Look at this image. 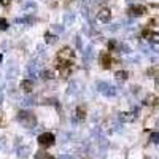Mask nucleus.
I'll list each match as a JSON object with an SVG mask.
<instances>
[{
  "mask_svg": "<svg viewBox=\"0 0 159 159\" xmlns=\"http://www.w3.org/2000/svg\"><path fill=\"white\" fill-rule=\"evenodd\" d=\"M18 119H19V123H22L24 126H27V127H32V126L37 123L35 115L30 113V111H24V110H21V111L18 113Z\"/></svg>",
  "mask_w": 159,
  "mask_h": 159,
  "instance_id": "obj_1",
  "label": "nucleus"
},
{
  "mask_svg": "<svg viewBox=\"0 0 159 159\" xmlns=\"http://www.w3.org/2000/svg\"><path fill=\"white\" fill-rule=\"evenodd\" d=\"M38 143H40V147L48 148L51 145H54V135H52L51 132H43V134L38 137Z\"/></svg>",
  "mask_w": 159,
  "mask_h": 159,
  "instance_id": "obj_2",
  "label": "nucleus"
},
{
  "mask_svg": "<svg viewBox=\"0 0 159 159\" xmlns=\"http://www.w3.org/2000/svg\"><path fill=\"white\" fill-rule=\"evenodd\" d=\"M147 13V8L143 5H130L129 7V15L130 16H143Z\"/></svg>",
  "mask_w": 159,
  "mask_h": 159,
  "instance_id": "obj_3",
  "label": "nucleus"
},
{
  "mask_svg": "<svg viewBox=\"0 0 159 159\" xmlns=\"http://www.w3.org/2000/svg\"><path fill=\"white\" fill-rule=\"evenodd\" d=\"M97 19L100 21V22H108L110 19H111V11L108 10V8H100L99 10V13H97Z\"/></svg>",
  "mask_w": 159,
  "mask_h": 159,
  "instance_id": "obj_4",
  "label": "nucleus"
},
{
  "mask_svg": "<svg viewBox=\"0 0 159 159\" xmlns=\"http://www.w3.org/2000/svg\"><path fill=\"white\" fill-rule=\"evenodd\" d=\"M142 35H143V38H147L148 42H151V43H159V34L157 32H153L150 29H145L142 32Z\"/></svg>",
  "mask_w": 159,
  "mask_h": 159,
  "instance_id": "obj_5",
  "label": "nucleus"
},
{
  "mask_svg": "<svg viewBox=\"0 0 159 159\" xmlns=\"http://www.w3.org/2000/svg\"><path fill=\"white\" fill-rule=\"evenodd\" d=\"M100 61H102V65L105 69H111L113 65H115V59L111 57L110 52H103V54L100 56Z\"/></svg>",
  "mask_w": 159,
  "mask_h": 159,
  "instance_id": "obj_6",
  "label": "nucleus"
},
{
  "mask_svg": "<svg viewBox=\"0 0 159 159\" xmlns=\"http://www.w3.org/2000/svg\"><path fill=\"white\" fill-rule=\"evenodd\" d=\"M21 89L24 92H32L34 91V83L30 81V80H22L21 81Z\"/></svg>",
  "mask_w": 159,
  "mask_h": 159,
  "instance_id": "obj_7",
  "label": "nucleus"
},
{
  "mask_svg": "<svg viewBox=\"0 0 159 159\" xmlns=\"http://www.w3.org/2000/svg\"><path fill=\"white\" fill-rule=\"evenodd\" d=\"M157 103V97L154 94H150L145 97V105H150V107H154V105Z\"/></svg>",
  "mask_w": 159,
  "mask_h": 159,
  "instance_id": "obj_8",
  "label": "nucleus"
},
{
  "mask_svg": "<svg viewBox=\"0 0 159 159\" xmlns=\"http://www.w3.org/2000/svg\"><path fill=\"white\" fill-rule=\"evenodd\" d=\"M115 76H116L118 81H126L127 76H129V73H127L126 70H118V72L115 73Z\"/></svg>",
  "mask_w": 159,
  "mask_h": 159,
  "instance_id": "obj_9",
  "label": "nucleus"
},
{
  "mask_svg": "<svg viewBox=\"0 0 159 159\" xmlns=\"http://www.w3.org/2000/svg\"><path fill=\"white\" fill-rule=\"evenodd\" d=\"M76 118L80 119V121H83V119L86 118V108L84 107H78L76 108Z\"/></svg>",
  "mask_w": 159,
  "mask_h": 159,
  "instance_id": "obj_10",
  "label": "nucleus"
},
{
  "mask_svg": "<svg viewBox=\"0 0 159 159\" xmlns=\"http://www.w3.org/2000/svg\"><path fill=\"white\" fill-rule=\"evenodd\" d=\"M121 119L123 121H132V119H134V115L132 113H121Z\"/></svg>",
  "mask_w": 159,
  "mask_h": 159,
  "instance_id": "obj_11",
  "label": "nucleus"
},
{
  "mask_svg": "<svg viewBox=\"0 0 159 159\" xmlns=\"http://www.w3.org/2000/svg\"><path fill=\"white\" fill-rule=\"evenodd\" d=\"M42 78L43 80H51L52 78V72L51 70H43L42 72Z\"/></svg>",
  "mask_w": 159,
  "mask_h": 159,
  "instance_id": "obj_12",
  "label": "nucleus"
},
{
  "mask_svg": "<svg viewBox=\"0 0 159 159\" xmlns=\"http://www.w3.org/2000/svg\"><path fill=\"white\" fill-rule=\"evenodd\" d=\"M45 38H46V42H48V43H56V40H57L56 35H51V34H46Z\"/></svg>",
  "mask_w": 159,
  "mask_h": 159,
  "instance_id": "obj_13",
  "label": "nucleus"
},
{
  "mask_svg": "<svg viewBox=\"0 0 159 159\" xmlns=\"http://www.w3.org/2000/svg\"><path fill=\"white\" fill-rule=\"evenodd\" d=\"M49 156H48V153H45V151H38L37 153V159H48Z\"/></svg>",
  "mask_w": 159,
  "mask_h": 159,
  "instance_id": "obj_14",
  "label": "nucleus"
},
{
  "mask_svg": "<svg viewBox=\"0 0 159 159\" xmlns=\"http://www.w3.org/2000/svg\"><path fill=\"white\" fill-rule=\"evenodd\" d=\"M0 29H2V30H5L7 29V19H0Z\"/></svg>",
  "mask_w": 159,
  "mask_h": 159,
  "instance_id": "obj_15",
  "label": "nucleus"
},
{
  "mask_svg": "<svg viewBox=\"0 0 159 159\" xmlns=\"http://www.w3.org/2000/svg\"><path fill=\"white\" fill-rule=\"evenodd\" d=\"M11 3V0H0V5H3V7H8Z\"/></svg>",
  "mask_w": 159,
  "mask_h": 159,
  "instance_id": "obj_16",
  "label": "nucleus"
},
{
  "mask_svg": "<svg viewBox=\"0 0 159 159\" xmlns=\"http://www.w3.org/2000/svg\"><path fill=\"white\" fill-rule=\"evenodd\" d=\"M151 140H153V142H159V134H157V132L151 135Z\"/></svg>",
  "mask_w": 159,
  "mask_h": 159,
  "instance_id": "obj_17",
  "label": "nucleus"
},
{
  "mask_svg": "<svg viewBox=\"0 0 159 159\" xmlns=\"http://www.w3.org/2000/svg\"><path fill=\"white\" fill-rule=\"evenodd\" d=\"M156 84L159 86V76H156Z\"/></svg>",
  "mask_w": 159,
  "mask_h": 159,
  "instance_id": "obj_18",
  "label": "nucleus"
},
{
  "mask_svg": "<svg viewBox=\"0 0 159 159\" xmlns=\"http://www.w3.org/2000/svg\"><path fill=\"white\" fill-rule=\"evenodd\" d=\"M48 159H54V157H51V156H49V157H48Z\"/></svg>",
  "mask_w": 159,
  "mask_h": 159,
  "instance_id": "obj_19",
  "label": "nucleus"
},
{
  "mask_svg": "<svg viewBox=\"0 0 159 159\" xmlns=\"http://www.w3.org/2000/svg\"><path fill=\"white\" fill-rule=\"evenodd\" d=\"M0 124H2V118H0Z\"/></svg>",
  "mask_w": 159,
  "mask_h": 159,
  "instance_id": "obj_20",
  "label": "nucleus"
}]
</instances>
